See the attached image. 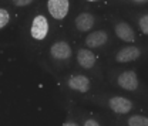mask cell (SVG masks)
<instances>
[{"label": "cell", "mask_w": 148, "mask_h": 126, "mask_svg": "<svg viewBox=\"0 0 148 126\" xmlns=\"http://www.w3.org/2000/svg\"><path fill=\"white\" fill-rule=\"evenodd\" d=\"M47 31H49V21L44 16H36L33 18V23H32V28H30V34L34 40H44L47 36Z\"/></svg>", "instance_id": "obj_1"}, {"label": "cell", "mask_w": 148, "mask_h": 126, "mask_svg": "<svg viewBox=\"0 0 148 126\" xmlns=\"http://www.w3.org/2000/svg\"><path fill=\"white\" fill-rule=\"evenodd\" d=\"M49 13L57 20H61L69 13V0H49Z\"/></svg>", "instance_id": "obj_2"}, {"label": "cell", "mask_w": 148, "mask_h": 126, "mask_svg": "<svg viewBox=\"0 0 148 126\" xmlns=\"http://www.w3.org/2000/svg\"><path fill=\"white\" fill-rule=\"evenodd\" d=\"M118 85L127 91H134L138 87V78L134 71H125L118 77Z\"/></svg>", "instance_id": "obj_3"}, {"label": "cell", "mask_w": 148, "mask_h": 126, "mask_svg": "<svg viewBox=\"0 0 148 126\" xmlns=\"http://www.w3.org/2000/svg\"><path fill=\"white\" fill-rule=\"evenodd\" d=\"M108 105L117 113H128L130 110L132 109V102L128 101L127 98H123V96H114V98H111Z\"/></svg>", "instance_id": "obj_4"}, {"label": "cell", "mask_w": 148, "mask_h": 126, "mask_svg": "<svg viewBox=\"0 0 148 126\" xmlns=\"http://www.w3.org/2000/svg\"><path fill=\"white\" fill-rule=\"evenodd\" d=\"M50 53L56 60H67L71 55V48L66 41H58V43H54L51 45Z\"/></svg>", "instance_id": "obj_5"}, {"label": "cell", "mask_w": 148, "mask_h": 126, "mask_svg": "<svg viewBox=\"0 0 148 126\" xmlns=\"http://www.w3.org/2000/svg\"><path fill=\"white\" fill-rule=\"evenodd\" d=\"M141 54V51L137 48V47H124L121 48L117 55H115V60L118 62H130V61H134L137 60Z\"/></svg>", "instance_id": "obj_6"}, {"label": "cell", "mask_w": 148, "mask_h": 126, "mask_svg": "<svg viewBox=\"0 0 148 126\" xmlns=\"http://www.w3.org/2000/svg\"><path fill=\"white\" fill-rule=\"evenodd\" d=\"M77 61L83 68H92L95 64V55L92 54V51L87 50V48H81L77 53Z\"/></svg>", "instance_id": "obj_7"}, {"label": "cell", "mask_w": 148, "mask_h": 126, "mask_svg": "<svg viewBox=\"0 0 148 126\" xmlns=\"http://www.w3.org/2000/svg\"><path fill=\"white\" fill-rule=\"evenodd\" d=\"M69 87L78 92H87L90 88V81L84 75H74L69 79Z\"/></svg>", "instance_id": "obj_8"}, {"label": "cell", "mask_w": 148, "mask_h": 126, "mask_svg": "<svg viewBox=\"0 0 148 126\" xmlns=\"http://www.w3.org/2000/svg\"><path fill=\"white\" fill-rule=\"evenodd\" d=\"M107 40H108L107 33L98 30V31H92L91 34L87 36V38H86V44H87V47H90V48H95V47L103 45Z\"/></svg>", "instance_id": "obj_9"}, {"label": "cell", "mask_w": 148, "mask_h": 126, "mask_svg": "<svg viewBox=\"0 0 148 126\" xmlns=\"http://www.w3.org/2000/svg\"><path fill=\"white\" fill-rule=\"evenodd\" d=\"M115 34L118 38H121L123 41L131 43L134 41V30L131 28V26L127 23H118L115 26Z\"/></svg>", "instance_id": "obj_10"}, {"label": "cell", "mask_w": 148, "mask_h": 126, "mask_svg": "<svg viewBox=\"0 0 148 126\" xmlns=\"http://www.w3.org/2000/svg\"><path fill=\"white\" fill-rule=\"evenodd\" d=\"M94 26V17L90 13H81L75 17V27L80 31H88Z\"/></svg>", "instance_id": "obj_11"}, {"label": "cell", "mask_w": 148, "mask_h": 126, "mask_svg": "<svg viewBox=\"0 0 148 126\" xmlns=\"http://www.w3.org/2000/svg\"><path fill=\"white\" fill-rule=\"evenodd\" d=\"M128 126H148V118L141 115H134L128 119Z\"/></svg>", "instance_id": "obj_12"}, {"label": "cell", "mask_w": 148, "mask_h": 126, "mask_svg": "<svg viewBox=\"0 0 148 126\" xmlns=\"http://www.w3.org/2000/svg\"><path fill=\"white\" fill-rule=\"evenodd\" d=\"M9 20H10V14L6 9H0V30L4 28L7 24H9Z\"/></svg>", "instance_id": "obj_13"}, {"label": "cell", "mask_w": 148, "mask_h": 126, "mask_svg": "<svg viewBox=\"0 0 148 126\" xmlns=\"http://www.w3.org/2000/svg\"><path fill=\"white\" fill-rule=\"evenodd\" d=\"M138 24H140L141 31H143L144 34H148V14H147V16H143V17L140 18Z\"/></svg>", "instance_id": "obj_14"}, {"label": "cell", "mask_w": 148, "mask_h": 126, "mask_svg": "<svg viewBox=\"0 0 148 126\" xmlns=\"http://www.w3.org/2000/svg\"><path fill=\"white\" fill-rule=\"evenodd\" d=\"M12 1H13V4L17 6V7H24V6H29L33 0H12Z\"/></svg>", "instance_id": "obj_15"}, {"label": "cell", "mask_w": 148, "mask_h": 126, "mask_svg": "<svg viewBox=\"0 0 148 126\" xmlns=\"http://www.w3.org/2000/svg\"><path fill=\"white\" fill-rule=\"evenodd\" d=\"M84 126H100V125H98V122H97V121H94V119H88V121H86Z\"/></svg>", "instance_id": "obj_16"}, {"label": "cell", "mask_w": 148, "mask_h": 126, "mask_svg": "<svg viewBox=\"0 0 148 126\" xmlns=\"http://www.w3.org/2000/svg\"><path fill=\"white\" fill-rule=\"evenodd\" d=\"M63 126H78L77 123H74V122H66Z\"/></svg>", "instance_id": "obj_17"}, {"label": "cell", "mask_w": 148, "mask_h": 126, "mask_svg": "<svg viewBox=\"0 0 148 126\" xmlns=\"http://www.w3.org/2000/svg\"><path fill=\"white\" fill-rule=\"evenodd\" d=\"M135 3H144V1H148V0H134Z\"/></svg>", "instance_id": "obj_18"}, {"label": "cell", "mask_w": 148, "mask_h": 126, "mask_svg": "<svg viewBox=\"0 0 148 126\" xmlns=\"http://www.w3.org/2000/svg\"><path fill=\"white\" fill-rule=\"evenodd\" d=\"M88 1H97V0H88Z\"/></svg>", "instance_id": "obj_19"}]
</instances>
